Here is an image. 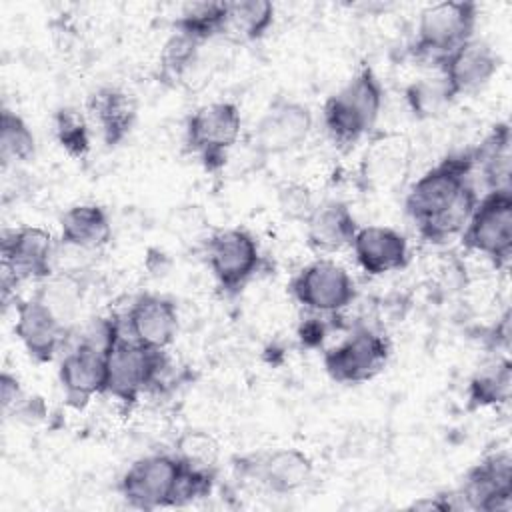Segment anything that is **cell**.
I'll return each mask as SVG.
<instances>
[{
    "label": "cell",
    "mask_w": 512,
    "mask_h": 512,
    "mask_svg": "<svg viewBox=\"0 0 512 512\" xmlns=\"http://www.w3.org/2000/svg\"><path fill=\"white\" fill-rule=\"evenodd\" d=\"M500 56L486 40L470 38L440 62V76L446 80L454 100L484 88L498 72Z\"/></svg>",
    "instance_id": "15"
},
{
    "label": "cell",
    "mask_w": 512,
    "mask_h": 512,
    "mask_svg": "<svg viewBox=\"0 0 512 512\" xmlns=\"http://www.w3.org/2000/svg\"><path fill=\"white\" fill-rule=\"evenodd\" d=\"M472 170V150L454 152L426 170L410 188L404 208L426 242H446L466 228L478 202L476 188L470 184Z\"/></svg>",
    "instance_id": "1"
},
{
    "label": "cell",
    "mask_w": 512,
    "mask_h": 512,
    "mask_svg": "<svg viewBox=\"0 0 512 512\" xmlns=\"http://www.w3.org/2000/svg\"><path fill=\"white\" fill-rule=\"evenodd\" d=\"M198 42L192 38L176 32L166 44L160 54V74L164 80H182L186 70L196 62Z\"/></svg>",
    "instance_id": "32"
},
{
    "label": "cell",
    "mask_w": 512,
    "mask_h": 512,
    "mask_svg": "<svg viewBox=\"0 0 512 512\" xmlns=\"http://www.w3.org/2000/svg\"><path fill=\"white\" fill-rule=\"evenodd\" d=\"M280 210L288 216V218H298V220H304L310 216L312 212V202H310V196L306 192V188L302 186H296V184H286L280 188Z\"/></svg>",
    "instance_id": "34"
},
{
    "label": "cell",
    "mask_w": 512,
    "mask_h": 512,
    "mask_svg": "<svg viewBox=\"0 0 512 512\" xmlns=\"http://www.w3.org/2000/svg\"><path fill=\"white\" fill-rule=\"evenodd\" d=\"M164 368V350L148 348L134 338L120 334L106 352L104 394L124 406H130L144 390L158 382Z\"/></svg>",
    "instance_id": "4"
},
{
    "label": "cell",
    "mask_w": 512,
    "mask_h": 512,
    "mask_svg": "<svg viewBox=\"0 0 512 512\" xmlns=\"http://www.w3.org/2000/svg\"><path fill=\"white\" fill-rule=\"evenodd\" d=\"M404 94H406V104L410 112L418 120L438 118L454 102V96L442 76L420 78L412 82Z\"/></svg>",
    "instance_id": "28"
},
{
    "label": "cell",
    "mask_w": 512,
    "mask_h": 512,
    "mask_svg": "<svg viewBox=\"0 0 512 512\" xmlns=\"http://www.w3.org/2000/svg\"><path fill=\"white\" fill-rule=\"evenodd\" d=\"M274 24V4L268 0L224 2L222 36L230 40H260Z\"/></svg>",
    "instance_id": "24"
},
{
    "label": "cell",
    "mask_w": 512,
    "mask_h": 512,
    "mask_svg": "<svg viewBox=\"0 0 512 512\" xmlns=\"http://www.w3.org/2000/svg\"><path fill=\"white\" fill-rule=\"evenodd\" d=\"M388 340L370 330L358 328L322 356L326 374L338 384H362L376 378L388 364Z\"/></svg>",
    "instance_id": "7"
},
{
    "label": "cell",
    "mask_w": 512,
    "mask_h": 512,
    "mask_svg": "<svg viewBox=\"0 0 512 512\" xmlns=\"http://www.w3.org/2000/svg\"><path fill=\"white\" fill-rule=\"evenodd\" d=\"M112 240V224L98 204H76L60 216V242L94 252Z\"/></svg>",
    "instance_id": "22"
},
{
    "label": "cell",
    "mask_w": 512,
    "mask_h": 512,
    "mask_svg": "<svg viewBox=\"0 0 512 512\" xmlns=\"http://www.w3.org/2000/svg\"><path fill=\"white\" fill-rule=\"evenodd\" d=\"M56 138L60 146L74 158H82L90 148V132L84 116L74 108H62L54 118Z\"/></svg>",
    "instance_id": "33"
},
{
    "label": "cell",
    "mask_w": 512,
    "mask_h": 512,
    "mask_svg": "<svg viewBox=\"0 0 512 512\" xmlns=\"http://www.w3.org/2000/svg\"><path fill=\"white\" fill-rule=\"evenodd\" d=\"M474 166H480L488 190H510V128L496 124L492 132L472 148Z\"/></svg>",
    "instance_id": "25"
},
{
    "label": "cell",
    "mask_w": 512,
    "mask_h": 512,
    "mask_svg": "<svg viewBox=\"0 0 512 512\" xmlns=\"http://www.w3.org/2000/svg\"><path fill=\"white\" fill-rule=\"evenodd\" d=\"M312 126L314 116L306 104L280 96L258 118L250 134V146L262 158L286 154L308 140Z\"/></svg>",
    "instance_id": "8"
},
{
    "label": "cell",
    "mask_w": 512,
    "mask_h": 512,
    "mask_svg": "<svg viewBox=\"0 0 512 512\" xmlns=\"http://www.w3.org/2000/svg\"><path fill=\"white\" fill-rule=\"evenodd\" d=\"M410 146L400 134H382L366 150L362 162L364 178L374 186H390L402 178L408 168Z\"/></svg>",
    "instance_id": "23"
},
{
    "label": "cell",
    "mask_w": 512,
    "mask_h": 512,
    "mask_svg": "<svg viewBox=\"0 0 512 512\" xmlns=\"http://www.w3.org/2000/svg\"><path fill=\"white\" fill-rule=\"evenodd\" d=\"M176 32L202 44L224 30V2H196L188 4L174 22Z\"/></svg>",
    "instance_id": "27"
},
{
    "label": "cell",
    "mask_w": 512,
    "mask_h": 512,
    "mask_svg": "<svg viewBox=\"0 0 512 512\" xmlns=\"http://www.w3.org/2000/svg\"><path fill=\"white\" fill-rule=\"evenodd\" d=\"M358 228L348 204L328 200L314 206L306 218V240L314 252L334 254L352 244Z\"/></svg>",
    "instance_id": "20"
},
{
    "label": "cell",
    "mask_w": 512,
    "mask_h": 512,
    "mask_svg": "<svg viewBox=\"0 0 512 512\" xmlns=\"http://www.w3.org/2000/svg\"><path fill=\"white\" fill-rule=\"evenodd\" d=\"M322 334H324V328H322V324L316 322V320L308 322V324L302 328V332H300L302 342L308 344V346H316V344L322 340Z\"/></svg>",
    "instance_id": "35"
},
{
    "label": "cell",
    "mask_w": 512,
    "mask_h": 512,
    "mask_svg": "<svg viewBox=\"0 0 512 512\" xmlns=\"http://www.w3.org/2000/svg\"><path fill=\"white\" fill-rule=\"evenodd\" d=\"M350 246L358 266L370 276H384L402 270L410 260L406 236L390 226H362L356 230Z\"/></svg>",
    "instance_id": "17"
},
{
    "label": "cell",
    "mask_w": 512,
    "mask_h": 512,
    "mask_svg": "<svg viewBox=\"0 0 512 512\" xmlns=\"http://www.w3.org/2000/svg\"><path fill=\"white\" fill-rule=\"evenodd\" d=\"M240 128L242 116L234 102H210L188 116L184 128L186 146L206 170L214 172L224 166L228 150L240 138Z\"/></svg>",
    "instance_id": "5"
},
{
    "label": "cell",
    "mask_w": 512,
    "mask_h": 512,
    "mask_svg": "<svg viewBox=\"0 0 512 512\" xmlns=\"http://www.w3.org/2000/svg\"><path fill=\"white\" fill-rule=\"evenodd\" d=\"M88 112L98 124L108 146L120 144L134 126L136 102L132 94L116 86H104L90 94Z\"/></svg>",
    "instance_id": "21"
},
{
    "label": "cell",
    "mask_w": 512,
    "mask_h": 512,
    "mask_svg": "<svg viewBox=\"0 0 512 512\" xmlns=\"http://www.w3.org/2000/svg\"><path fill=\"white\" fill-rule=\"evenodd\" d=\"M126 322L130 338L148 348L166 350L178 334V308L170 298L142 294L132 302Z\"/></svg>",
    "instance_id": "18"
},
{
    "label": "cell",
    "mask_w": 512,
    "mask_h": 512,
    "mask_svg": "<svg viewBox=\"0 0 512 512\" xmlns=\"http://www.w3.org/2000/svg\"><path fill=\"white\" fill-rule=\"evenodd\" d=\"M478 6L468 0H446L426 6L418 16L414 54L436 66L458 46L474 38Z\"/></svg>",
    "instance_id": "3"
},
{
    "label": "cell",
    "mask_w": 512,
    "mask_h": 512,
    "mask_svg": "<svg viewBox=\"0 0 512 512\" xmlns=\"http://www.w3.org/2000/svg\"><path fill=\"white\" fill-rule=\"evenodd\" d=\"M290 292L310 312L336 314L354 302L356 284L342 264L320 258L292 278Z\"/></svg>",
    "instance_id": "10"
},
{
    "label": "cell",
    "mask_w": 512,
    "mask_h": 512,
    "mask_svg": "<svg viewBox=\"0 0 512 512\" xmlns=\"http://www.w3.org/2000/svg\"><path fill=\"white\" fill-rule=\"evenodd\" d=\"M14 332L36 362H50L62 348L70 328L38 298H26L16 302Z\"/></svg>",
    "instance_id": "14"
},
{
    "label": "cell",
    "mask_w": 512,
    "mask_h": 512,
    "mask_svg": "<svg viewBox=\"0 0 512 512\" xmlns=\"http://www.w3.org/2000/svg\"><path fill=\"white\" fill-rule=\"evenodd\" d=\"M178 460L190 468H200V470H214L218 456H220V446L210 436L208 432L202 430H186L180 434L176 440V452Z\"/></svg>",
    "instance_id": "31"
},
{
    "label": "cell",
    "mask_w": 512,
    "mask_h": 512,
    "mask_svg": "<svg viewBox=\"0 0 512 512\" xmlns=\"http://www.w3.org/2000/svg\"><path fill=\"white\" fill-rule=\"evenodd\" d=\"M382 84L370 66H362L338 92H334L322 110V120L332 142L350 148L366 136L382 110Z\"/></svg>",
    "instance_id": "2"
},
{
    "label": "cell",
    "mask_w": 512,
    "mask_h": 512,
    "mask_svg": "<svg viewBox=\"0 0 512 512\" xmlns=\"http://www.w3.org/2000/svg\"><path fill=\"white\" fill-rule=\"evenodd\" d=\"M462 244L496 266H508L512 254V190H488L478 198L462 230Z\"/></svg>",
    "instance_id": "6"
},
{
    "label": "cell",
    "mask_w": 512,
    "mask_h": 512,
    "mask_svg": "<svg viewBox=\"0 0 512 512\" xmlns=\"http://www.w3.org/2000/svg\"><path fill=\"white\" fill-rule=\"evenodd\" d=\"M250 472L272 494H294L304 488L314 474L312 458L298 448H276L258 456Z\"/></svg>",
    "instance_id": "19"
},
{
    "label": "cell",
    "mask_w": 512,
    "mask_h": 512,
    "mask_svg": "<svg viewBox=\"0 0 512 512\" xmlns=\"http://www.w3.org/2000/svg\"><path fill=\"white\" fill-rule=\"evenodd\" d=\"M34 296H38L70 328L80 308V284L70 274L46 280Z\"/></svg>",
    "instance_id": "30"
},
{
    "label": "cell",
    "mask_w": 512,
    "mask_h": 512,
    "mask_svg": "<svg viewBox=\"0 0 512 512\" xmlns=\"http://www.w3.org/2000/svg\"><path fill=\"white\" fill-rule=\"evenodd\" d=\"M2 284L48 280L54 274L56 242L46 228L22 226L2 236Z\"/></svg>",
    "instance_id": "11"
},
{
    "label": "cell",
    "mask_w": 512,
    "mask_h": 512,
    "mask_svg": "<svg viewBox=\"0 0 512 512\" xmlns=\"http://www.w3.org/2000/svg\"><path fill=\"white\" fill-rule=\"evenodd\" d=\"M462 508L508 512L512 508V458L506 450L474 464L456 490Z\"/></svg>",
    "instance_id": "13"
},
{
    "label": "cell",
    "mask_w": 512,
    "mask_h": 512,
    "mask_svg": "<svg viewBox=\"0 0 512 512\" xmlns=\"http://www.w3.org/2000/svg\"><path fill=\"white\" fill-rule=\"evenodd\" d=\"M36 154V138L28 124L12 110L4 108L0 118V158L2 164L30 162Z\"/></svg>",
    "instance_id": "29"
},
{
    "label": "cell",
    "mask_w": 512,
    "mask_h": 512,
    "mask_svg": "<svg viewBox=\"0 0 512 512\" xmlns=\"http://www.w3.org/2000/svg\"><path fill=\"white\" fill-rule=\"evenodd\" d=\"M182 462L176 454H150L134 460L120 480L122 498L140 510L174 506Z\"/></svg>",
    "instance_id": "9"
},
{
    "label": "cell",
    "mask_w": 512,
    "mask_h": 512,
    "mask_svg": "<svg viewBox=\"0 0 512 512\" xmlns=\"http://www.w3.org/2000/svg\"><path fill=\"white\" fill-rule=\"evenodd\" d=\"M206 260L218 286L226 292L242 290L262 264L258 242L242 228L216 230L206 242Z\"/></svg>",
    "instance_id": "12"
},
{
    "label": "cell",
    "mask_w": 512,
    "mask_h": 512,
    "mask_svg": "<svg viewBox=\"0 0 512 512\" xmlns=\"http://www.w3.org/2000/svg\"><path fill=\"white\" fill-rule=\"evenodd\" d=\"M512 392V364L508 358H494L484 364L468 382V406L488 408L510 400Z\"/></svg>",
    "instance_id": "26"
},
{
    "label": "cell",
    "mask_w": 512,
    "mask_h": 512,
    "mask_svg": "<svg viewBox=\"0 0 512 512\" xmlns=\"http://www.w3.org/2000/svg\"><path fill=\"white\" fill-rule=\"evenodd\" d=\"M58 380L64 398L74 408H84L96 394L106 388V352L78 340L76 346L64 354Z\"/></svg>",
    "instance_id": "16"
}]
</instances>
